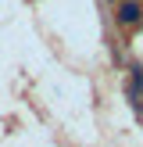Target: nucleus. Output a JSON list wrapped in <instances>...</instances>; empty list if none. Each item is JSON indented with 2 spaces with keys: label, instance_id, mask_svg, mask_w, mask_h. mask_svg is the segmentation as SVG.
Here are the masks:
<instances>
[{
  "label": "nucleus",
  "instance_id": "obj_1",
  "mask_svg": "<svg viewBox=\"0 0 143 147\" xmlns=\"http://www.w3.org/2000/svg\"><path fill=\"white\" fill-rule=\"evenodd\" d=\"M140 18H143V7H140V0H125V4L118 7V22H122V25H136Z\"/></svg>",
  "mask_w": 143,
  "mask_h": 147
},
{
  "label": "nucleus",
  "instance_id": "obj_2",
  "mask_svg": "<svg viewBox=\"0 0 143 147\" xmlns=\"http://www.w3.org/2000/svg\"><path fill=\"white\" fill-rule=\"evenodd\" d=\"M140 93H143V68H132V83H129V97H132V100H140Z\"/></svg>",
  "mask_w": 143,
  "mask_h": 147
}]
</instances>
